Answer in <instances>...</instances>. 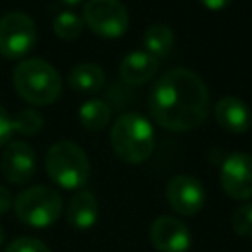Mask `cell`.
I'll return each mask as SVG.
<instances>
[{
	"label": "cell",
	"instance_id": "obj_13",
	"mask_svg": "<svg viewBox=\"0 0 252 252\" xmlns=\"http://www.w3.org/2000/svg\"><path fill=\"white\" fill-rule=\"evenodd\" d=\"M159 69V59L150 55L148 51H130L120 59L118 73L120 79L128 85H144L156 77Z\"/></svg>",
	"mask_w": 252,
	"mask_h": 252
},
{
	"label": "cell",
	"instance_id": "obj_5",
	"mask_svg": "<svg viewBox=\"0 0 252 252\" xmlns=\"http://www.w3.org/2000/svg\"><path fill=\"white\" fill-rule=\"evenodd\" d=\"M63 209L61 195L47 185H33L22 191L14 203V211L20 222L32 228L51 226Z\"/></svg>",
	"mask_w": 252,
	"mask_h": 252
},
{
	"label": "cell",
	"instance_id": "obj_14",
	"mask_svg": "<svg viewBox=\"0 0 252 252\" xmlns=\"http://www.w3.org/2000/svg\"><path fill=\"white\" fill-rule=\"evenodd\" d=\"M67 220L77 230H89L98 220V201L91 191H79L67 207Z\"/></svg>",
	"mask_w": 252,
	"mask_h": 252
},
{
	"label": "cell",
	"instance_id": "obj_17",
	"mask_svg": "<svg viewBox=\"0 0 252 252\" xmlns=\"http://www.w3.org/2000/svg\"><path fill=\"white\" fill-rule=\"evenodd\" d=\"M79 120L87 130H100L110 120V106L100 98H91L81 104Z\"/></svg>",
	"mask_w": 252,
	"mask_h": 252
},
{
	"label": "cell",
	"instance_id": "obj_18",
	"mask_svg": "<svg viewBox=\"0 0 252 252\" xmlns=\"http://www.w3.org/2000/svg\"><path fill=\"white\" fill-rule=\"evenodd\" d=\"M83 18L77 16L75 12H61L53 20V32L61 39H77L83 32Z\"/></svg>",
	"mask_w": 252,
	"mask_h": 252
},
{
	"label": "cell",
	"instance_id": "obj_15",
	"mask_svg": "<svg viewBox=\"0 0 252 252\" xmlns=\"http://www.w3.org/2000/svg\"><path fill=\"white\" fill-rule=\"evenodd\" d=\"M69 85L77 93H96L104 85V71L100 65L91 61L79 63L69 71Z\"/></svg>",
	"mask_w": 252,
	"mask_h": 252
},
{
	"label": "cell",
	"instance_id": "obj_20",
	"mask_svg": "<svg viewBox=\"0 0 252 252\" xmlns=\"http://www.w3.org/2000/svg\"><path fill=\"white\" fill-rule=\"evenodd\" d=\"M232 228L236 234L252 238V203L238 207L232 215Z\"/></svg>",
	"mask_w": 252,
	"mask_h": 252
},
{
	"label": "cell",
	"instance_id": "obj_11",
	"mask_svg": "<svg viewBox=\"0 0 252 252\" xmlns=\"http://www.w3.org/2000/svg\"><path fill=\"white\" fill-rule=\"evenodd\" d=\"M150 242L158 252H187L191 246V232L179 219L163 215L150 226Z\"/></svg>",
	"mask_w": 252,
	"mask_h": 252
},
{
	"label": "cell",
	"instance_id": "obj_3",
	"mask_svg": "<svg viewBox=\"0 0 252 252\" xmlns=\"http://www.w3.org/2000/svg\"><path fill=\"white\" fill-rule=\"evenodd\" d=\"M110 146L126 163H142L154 152V128L138 112L120 114L110 130Z\"/></svg>",
	"mask_w": 252,
	"mask_h": 252
},
{
	"label": "cell",
	"instance_id": "obj_1",
	"mask_svg": "<svg viewBox=\"0 0 252 252\" xmlns=\"http://www.w3.org/2000/svg\"><path fill=\"white\" fill-rule=\"evenodd\" d=\"M150 114L165 130L189 132L201 126L209 114V89L189 69H171L152 87Z\"/></svg>",
	"mask_w": 252,
	"mask_h": 252
},
{
	"label": "cell",
	"instance_id": "obj_19",
	"mask_svg": "<svg viewBox=\"0 0 252 252\" xmlns=\"http://www.w3.org/2000/svg\"><path fill=\"white\" fill-rule=\"evenodd\" d=\"M14 132H20L24 136H33L43 128V116L33 108H24L16 116H12Z\"/></svg>",
	"mask_w": 252,
	"mask_h": 252
},
{
	"label": "cell",
	"instance_id": "obj_26",
	"mask_svg": "<svg viewBox=\"0 0 252 252\" xmlns=\"http://www.w3.org/2000/svg\"><path fill=\"white\" fill-rule=\"evenodd\" d=\"M4 242V230H2V226H0V244Z\"/></svg>",
	"mask_w": 252,
	"mask_h": 252
},
{
	"label": "cell",
	"instance_id": "obj_6",
	"mask_svg": "<svg viewBox=\"0 0 252 252\" xmlns=\"http://www.w3.org/2000/svg\"><path fill=\"white\" fill-rule=\"evenodd\" d=\"M37 39L33 20L20 10L8 12L0 18V53L8 59L24 57Z\"/></svg>",
	"mask_w": 252,
	"mask_h": 252
},
{
	"label": "cell",
	"instance_id": "obj_22",
	"mask_svg": "<svg viewBox=\"0 0 252 252\" xmlns=\"http://www.w3.org/2000/svg\"><path fill=\"white\" fill-rule=\"evenodd\" d=\"M14 132V126H12V116L8 114V110L0 104V148L8 144L10 136Z\"/></svg>",
	"mask_w": 252,
	"mask_h": 252
},
{
	"label": "cell",
	"instance_id": "obj_24",
	"mask_svg": "<svg viewBox=\"0 0 252 252\" xmlns=\"http://www.w3.org/2000/svg\"><path fill=\"white\" fill-rule=\"evenodd\" d=\"M199 2L209 10H222L230 4V0H199Z\"/></svg>",
	"mask_w": 252,
	"mask_h": 252
},
{
	"label": "cell",
	"instance_id": "obj_10",
	"mask_svg": "<svg viewBox=\"0 0 252 252\" xmlns=\"http://www.w3.org/2000/svg\"><path fill=\"white\" fill-rule=\"evenodd\" d=\"M0 167L10 183L22 185L33 177L37 167V156L28 142H10L2 152Z\"/></svg>",
	"mask_w": 252,
	"mask_h": 252
},
{
	"label": "cell",
	"instance_id": "obj_23",
	"mask_svg": "<svg viewBox=\"0 0 252 252\" xmlns=\"http://www.w3.org/2000/svg\"><path fill=\"white\" fill-rule=\"evenodd\" d=\"M10 207H12V195L4 185H0V215L8 213Z\"/></svg>",
	"mask_w": 252,
	"mask_h": 252
},
{
	"label": "cell",
	"instance_id": "obj_4",
	"mask_svg": "<svg viewBox=\"0 0 252 252\" xmlns=\"http://www.w3.org/2000/svg\"><path fill=\"white\" fill-rule=\"evenodd\" d=\"M45 169L49 177L63 189H81L89 179V158L75 142L61 140L45 154Z\"/></svg>",
	"mask_w": 252,
	"mask_h": 252
},
{
	"label": "cell",
	"instance_id": "obj_16",
	"mask_svg": "<svg viewBox=\"0 0 252 252\" xmlns=\"http://www.w3.org/2000/svg\"><path fill=\"white\" fill-rule=\"evenodd\" d=\"M173 32L169 26L165 24H154L146 30L144 33V47L150 55H154L156 59L165 57L171 47H173Z\"/></svg>",
	"mask_w": 252,
	"mask_h": 252
},
{
	"label": "cell",
	"instance_id": "obj_21",
	"mask_svg": "<svg viewBox=\"0 0 252 252\" xmlns=\"http://www.w3.org/2000/svg\"><path fill=\"white\" fill-rule=\"evenodd\" d=\"M4 252H51V250L41 240H37V238L22 236V238L12 240Z\"/></svg>",
	"mask_w": 252,
	"mask_h": 252
},
{
	"label": "cell",
	"instance_id": "obj_9",
	"mask_svg": "<svg viewBox=\"0 0 252 252\" xmlns=\"http://www.w3.org/2000/svg\"><path fill=\"white\" fill-rule=\"evenodd\" d=\"M165 199L175 213L193 217L205 205V189L203 183L193 175H175L167 181Z\"/></svg>",
	"mask_w": 252,
	"mask_h": 252
},
{
	"label": "cell",
	"instance_id": "obj_2",
	"mask_svg": "<svg viewBox=\"0 0 252 252\" xmlns=\"http://www.w3.org/2000/svg\"><path fill=\"white\" fill-rule=\"evenodd\" d=\"M16 93L33 106H47L61 94V77L45 59L32 57L16 65L12 73Z\"/></svg>",
	"mask_w": 252,
	"mask_h": 252
},
{
	"label": "cell",
	"instance_id": "obj_8",
	"mask_svg": "<svg viewBox=\"0 0 252 252\" xmlns=\"http://www.w3.org/2000/svg\"><path fill=\"white\" fill-rule=\"evenodd\" d=\"M220 185L224 193L236 201L252 197V154L234 152L220 167Z\"/></svg>",
	"mask_w": 252,
	"mask_h": 252
},
{
	"label": "cell",
	"instance_id": "obj_25",
	"mask_svg": "<svg viewBox=\"0 0 252 252\" xmlns=\"http://www.w3.org/2000/svg\"><path fill=\"white\" fill-rule=\"evenodd\" d=\"M63 2H65V4H79L81 0H63Z\"/></svg>",
	"mask_w": 252,
	"mask_h": 252
},
{
	"label": "cell",
	"instance_id": "obj_12",
	"mask_svg": "<svg viewBox=\"0 0 252 252\" xmlns=\"http://www.w3.org/2000/svg\"><path fill=\"white\" fill-rule=\"evenodd\" d=\"M215 120L219 126L232 134H242L252 124V112L248 104L236 96H222L215 104Z\"/></svg>",
	"mask_w": 252,
	"mask_h": 252
},
{
	"label": "cell",
	"instance_id": "obj_7",
	"mask_svg": "<svg viewBox=\"0 0 252 252\" xmlns=\"http://www.w3.org/2000/svg\"><path fill=\"white\" fill-rule=\"evenodd\" d=\"M83 22L89 30L102 37H120L130 24L128 10L118 0H87Z\"/></svg>",
	"mask_w": 252,
	"mask_h": 252
}]
</instances>
